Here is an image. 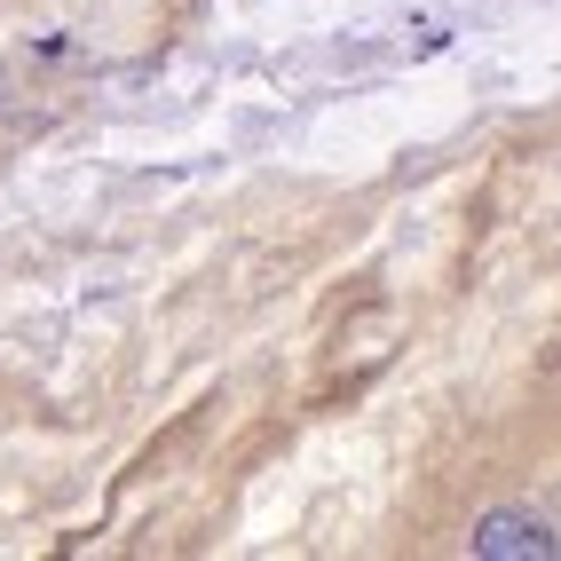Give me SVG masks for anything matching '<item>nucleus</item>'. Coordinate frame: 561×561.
Returning <instances> with one entry per match:
<instances>
[{
  "label": "nucleus",
  "instance_id": "obj_1",
  "mask_svg": "<svg viewBox=\"0 0 561 561\" xmlns=\"http://www.w3.org/2000/svg\"><path fill=\"white\" fill-rule=\"evenodd\" d=\"M474 561H553L561 538H553V514H530V506H499L474 522Z\"/></svg>",
  "mask_w": 561,
  "mask_h": 561
}]
</instances>
